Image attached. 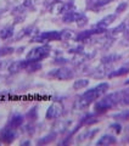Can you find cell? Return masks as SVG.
<instances>
[{
    "label": "cell",
    "instance_id": "1",
    "mask_svg": "<svg viewBox=\"0 0 129 146\" xmlns=\"http://www.w3.org/2000/svg\"><path fill=\"white\" fill-rule=\"evenodd\" d=\"M108 89V84L107 83H101L98 86H95L93 89L86 90L84 94H82L78 101L76 102V107L77 108H84L86 106H89L90 104H93L94 101H96L99 98H101L102 95L107 91Z\"/></svg>",
    "mask_w": 129,
    "mask_h": 146
},
{
    "label": "cell",
    "instance_id": "2",
    "mask_svg": "<svg viewBox=\"0 0 129 146\" xmlns=\"http://www.w3.org/2000/svg\"><path fill=\"white\" fill-rule=\"evenodd\" d=\"M119 100H121V91L106 95L105 98H102L96 102V105H95L96 112H105L110 108H113L114 106H117L119 104Z\"/></svg>",
    "mask_w": 129,
    "mask_h": 146
},
{
    "label": "cell",
    "instance_id": "3",
    "mask_svg": "<svg viewBox=\"0 0 129 146\" xmlns=\"http://www.w3.org/2000/svg\"><path fill=\"white\" fill-rule=\"evenodd\" d=\"M50 54V48L48 45H43V46H38L32 49L27 55L26 60L28 62H38L40 60H43Z\"/></svg>",
    "mask_w": 129,
    "mask_h": 146
},
{
    "label": "cell",
    "instance_id": "4",
    "mask_svg": "<svg viewBox=\"0 0 129 146\" xmlns=\"http://www.w3.org/2000/svg\"><path fill=\"white\" fill-rule=\"evenodd\" d=\"M49 76L54 77V78H57V79H71L73 77V72L72 70L67 67H61V68H56L49 73Z\"/></svg>",
    "mask_w": 129,
    "mask_h": 146
},
{
    "label": "cell",
    "instance_id": "5",
    "mask_svg": "<svg viewBox=\"0 0 129 146\" xmlns=\"http://www.w3.org/2000/svg\"><path fill=\"white\" fill-rule=\"evenodd\" d=\"M60 39H62L60 32H47V33H43L35 38V40H38V42H43V40H60Z\"/></svg>",
    "mask_w": 129,
    "mask_h": 146
},
{
    "label": "cell",
    "instance_id": "6",
    "mask_svg": "<svg viewBox=\"0 0 129 146\" xmlns=\"http://www.w3.org/2000/svg\"><path fill=\"white\" fill-rule=\"evenodd\" d=\"M15 138H16V133H15V130H13L11 127H9V128H6V129H4L1 135H0V139H1L4 143H6V144L12 143V141L15 140Z\"/></svg>",
    "mask_w": 129,
    "mask_h": 146
},
{
    "label": "cell",
    "instance_id": "7",
    "mask_svg": "<svg viewBox=\"0 0 129 146\" xmlns=\"http://www.w3.org/2000/svg\"><path fill=\"white\" fill-rule=\"evenodd\" d=\"M62 112V107L60 104H53L51 106L48 108L47 111V118L48 119H53V118H56L61 115Z\"/></svg>",
    "mask_w": 129,
    "mask_h": 146
},
{
    "label": "cell",
    "instance_id": "8",
    "mask_svg": "<svg viewBox=\"0 0 129 146\" xmlns=\"http://www.w3.org/2000/svg\"><path fill=\"white\" fill-rule=\"evenodd\" d=\"M114 18H116V15H108V16H106L105 18H102L99 23H98V28H106L108 25H111L112 22L114 21Z\"/></svg>",
    "mask_w": 129,
    "mask_h": 146
},
{
    "label": "cell",
    "instance_id": "9",
    "mask_svg": "<svg viewBox=\"0 0 129 146\" xmlns=\"http://www.w3.org/2000/svg\"><path fill=\"white\" fill-rule=\"evenodd\" d=\"M116 143V138L112 135H104L98 143V145H111V144H114Z\"/></svg>",
    "mask_w": 129,
    "mask_h": 146
},
{
    "label": "cell",
    "instance_id": "10",
    "mask_svg": "<svg viewBox=\"0 0 129 146\" xmlns=\"http://www.w3.org/2000/svg\"><path fill=\"white\" fill-rule=\"evenodd\" d=\"M119 104L124 105V106H129V88L121 91V100H119Z\"/></svg>",
    "mask_w": 129,
    "mask_h": 146
},
{
    "label": "cell",
    "instance_id": "11",
    "mask_svg": "<svg viewBox=\"0 0 129 146\" xmlns=\"http://www.w3.org/2000/svg\"><path fill=\"white\" fill-rule=\"evenodd\" d=\"M22 123H23V117L21 115H17V116H13L12 119L10 122V127L11 128H16V127H20Z\"/></svg>",
    "mask_w": 129,
    "mask_h": 146
},
{
    "label": "cell",
    "instance_id": "12",
    "mask_svg": "<svg viewBox=\"0 0 129 146\" xmlns=\"http://www.w3.org/2000/svg\"><path fill=\"white\" fill-rule=\"evenodd\" d=\"M79 18H83V16L80 15V13H76V12H71L68 13V15H66L63 17V21L64 22H71V21H78Z\"/></svg>",
    "mask_w": 129,
    "mask_h": 146
},
{
    "label": "cell",
    "instance_id": "13",
    "mask_svg": "<svg viewBox=\"0 0 129 146\" xmlns=\"http://www.w3.org/2000/svg\"><path fill=\"white\" fill-rule=\"evenodd\" d=\"M114 119H118V121H128L129 119V110H126L121 113H117V115L113 116Z\"/></svg>",
    "mask_w": 129,
    "mask_h": 146
},
{
    "label": "cell",
    "instance_id": "14",
    "mask_svg": "<svg viewBox=\"0 0 129 146\" xmlns=\"http://www.w3.org/2000/svg\"><path fill=\"white\" fill-rule=\"evenodd\" d=\"M13 34V29H12V27H9V28H5V29H3L1 32H0V38H3V39H7V38H10V36Z\"/></svg>",
    "mask_w": 129,
    "mask_h": 146
},
{
    "label": "cell",
    "instance_id": "15",
    "mask_svg": "<svg viewBox=\"0 0 129 146\" xmlns=\"http://www.w3.org/2000/svg\"><path fill=\"white\" fill-rule=\"evenodd\" d=\"M88 83H89V80H88V79H79V80L74 82V84H73V88H74V89L85 88V86L88 85Z\"/></svg>",
    "mask_w": 129,
    "mask_h": 146
},
{
    "label": "cell",
    "instance_id": "16",
    "mask_svg": "<svg viewBox=\"0 0 129 146\" xmlns=\"http://www.w3.org/2000/svg\"><path fill=\"white\" fill-rule=\"evenodd\" d=\"M129 72V68L127 67H122V68H119V70H117L116 72H112L111 74H110V77H117V76H124V74H127V73Z\"/></svg>",
    "mask_w": 129,
    "mask_h": 146
},
{
    "label": "cell",
    "instance_id": "17",
    "mask_svg": "<svg viewBox=\"0 0 129 146\" xmlns=\"http://www.w3.org/2000/svg\"><path fill=\"white\" fill-rule=\"evenodd\" d=\"M12 51L13 50L11 48H6V50H1V51H0V56H1V55H6V54H11Z\"/></svg>",
    "mask_w": 129,
    "mask_h": 146
},
{
    "label": "cell",
    "instance_id": "18",
    "mask_svg": "<svg viewBox=\"0 0 129 146\" xmlns=\"http://www.w3.org/2000/svg\"><path fill=\"white\" fill-rule=\"evenodd\" d=\"M126 6H127V4H126V3H124V4H121V5H119V6L117 7V12H121V11H123L122 9H124Z\"/></svg>",
    "mask_w": 129,
    "mask_h": 146
},
{
    "label": "cell",
    "instance_id": "19",
    "mask_svg": "<svg viewBox=\"0 0 129 146\" xmlns=\"http://www.w3.org/2000/svg\"><path fill=\"white\" fill-rule=\"evenodd\" d=\"M127 84H129V80H127Z\"/></svg>",
    "mask_w": 129,
    "mask_h": 146
}]
</instances>
